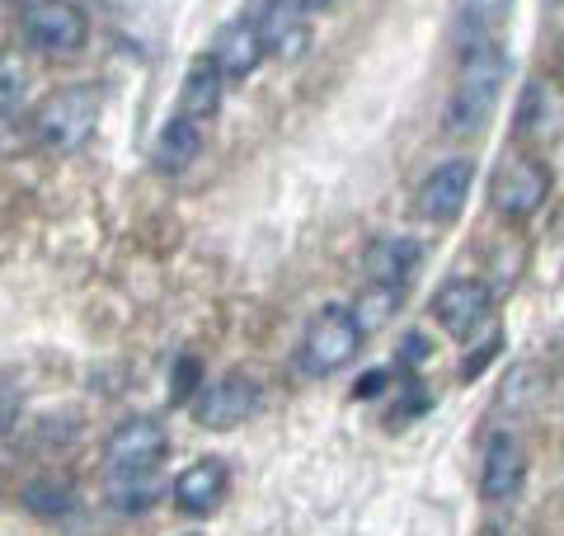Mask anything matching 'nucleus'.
<instances>
[{"instance_id":"nucleus-1","label":"nucleus","mask_w":564,"mask_h":536,"mask_svg":"<svg viewBox=\"0 0 564 536\" xmlns=\"http://www.w3.org/2000/svg\"><path fill=\"white\" fill-rule=\"evenodd\" d=\"M503 81H508V52L494 39L466 43L462 66H456L452 99H447V132H456V137L480 132L494 118V109H499Z\"/></svg>"},{"instance_id":"nucleus-2","label":"nucleus","mask_w":564,"mask_h":536,"mask_svg":"<svg viewBox=\"0 0 564 536\" xmlns=\"http://www.w3.org/2000/svg\"><path fill=\"white\" fill-rule=\"evenodd\" d=\"M95 122H99V95L90 85H66L39 104V114H33V137H39L43 151L70 156L90 141Z\"/></svg>"},{"instance_id":"nucleus-3","label":"nucleus","mask_w":564,"mask_h":536,"mask_svg":"<svg viewBox=\"0 0 564 536\" xmlns=\"http://www.w3.org/2000/svg\"><path fill=\"white\" fill-rule=\"evenodd\" d=\"M362 339L367 334L358 330V320H352L348 307L315 311L302 334V372L306 377H334V372H344L352 357H358Z\"/></svg>"},{"instance_id":"nucleus-4","label":"nucleus","mask_w":564,"mask_h":536,"mask_svg":"<svg viewBox=\"0 0 564 536\" xmlns=\"http://www.w3.org/2000/svg\"><path fill=\"white\" fill-rule=\"evenodd\" d=\"M551 189H555V174H551V165H545L541 156H513V160H503L499 165V174H494L489 203H494V212H499L503 222H527V217H536V212L545 207Z\"/></svg>"},{"instance_id":"nucleus-5","label":"nucleus","mask_w":564,"mask_h":536,"mask_svg":"<svg viewBox=\"0 0 564 536\" xmlns=\"http://www.w3.org/2000/svg\"><path fill=\"white\" fill-rule=\"evenodd\" d=\"M20 29L43 57H76L85 39H90V24H85V14L70 0H29L20 14Z\"/></svg>"},{"instance_id":"nucleus-6","label":"nucleus","mask_w":564,"mask_h":536,"mask_svg":"<svg viewBox=\"0 0 564 536\" xmlns=\"http://www.w3.org/2000/svg\"><path fill=\"white\" fill-rule=\"evenodd\" d=\"M470 184H475V165L466 156H452V160H443V165H433L419 179V193H414L419 217L433 222V226H452L456 217H462L466 199H470Z\"/></svg>"},{"instance_id":"nucleus-7","label":"nucleus","mask_w":564,"mask_h":536,"mask_svg":"<svg viewBox=\"0 0 564 536\" xmlns=\"http://www.w3.org/2000/svg\"><path fill=\"white\" fill-rule=\"evenodd\" d=\"M170 452V433L161 419L132 415L104 438V467L109 471H155Z\"/></svg>"},{"instance_id":"nucleus-8","label":"nucleus","mask_w":564,"mask_h":536,"mask_svg":"<svg viewBox=\"0 0 564 536\" xmlns=\"http://www.w3.org/2000/svg\"><path fill=\"white\" fill-rule=\"evenodd\" d=\"M263 405V390L254 377H240V372H231V377H217L207 382L198 390V400H193V419H198V428H236L245 419H254Z\"/></svg>"},{"instance_id":"nucleus-9","label":"nucleus","mask_w":564,"mask_h":536,"mask_svg":"<svg viewBox=\"0 0 564 536\" xmlns=\"http://www.w3.org/2000/svg\"><path fill=\"white\" fill-rule=\"evenodd\" d=\"M518 137L532 141V147H551V141L564 137V81L555 76L527 81L518 99Z\"/></svg>"},{"instance_id":"nucleus-10","label":"nucleus","mask_w":564,"mask_h":536,"mask_svg":"<svg viewBox=\"0 0 564 536\" xmlns=\"http://www.w3.org/2000/svg\"><path fill=\"white\" fill-rule=\"evenodd\" d=\"M527 485V447L513 433H489L485 438V457H480V494L489 504H508L518 499Z\"/></svg>"},{"instance_id":"nucleus-11","label":"nucleus","mask_w":564,"mask_h":536,"mask_svg":"<svg viewBox=\"0 0 564 536\" xmlns=\"http://www.w3.org/2000/svg\"><path fill=\"white\" fill-rule=\"evenodd\" d=\"M489 315V288L480 278H447L433 297V320L452 339H470Z\"/></svg>"},{"instance_id":"nucleus-12","label":"nucleus","mask_w":564,"mask_h":536,"mask_svg":"<svg viewBox=\"0 0 564 536\" xmlns=\"http://www.w3.org/2000/svg\"><path fill=\"white\" fill-rule=\"evenodd\" d=\"M254 24H259L263 52L278 62H302L311 52V20L296 0H269Z\"/></svg>"},{"instance_id":"nucleus-13","label":"nucleus","mask_w":564,"mask_h":536,"mask_svg":"<svg viewBox=\"0 0 564 536\" xmlns=\"http://www.w3.org/2000/svg\"><path fill=\"white\" fill-rule=\"evenodd\" d=\"M226 485H231V475H226L221 461H193V467H184L180 475H174V508L188 513V517H207V513H217L221 508V499H226Z\"/></svg>"},{"instance_id":"nucleus-14","label":"nucleus","mask_w":564,"mask_h":536,"mask_svg":"<svg viewBox=\"0 0 564 536\" xmlns=\"http://www.w3.org/2000/svg\"><path fill=\"white\" fill-rule=\"evenodd\" d=\"M221 95H226V76H221V66L212 52H203V57H193L188 66V76H184V95H180V118L188 122H212L221 109Z\"/></svg>"},{"instance_id":"nucleus-15","label":"nucleus","mask_w":564,"mask_h":536,"mask_svg":"<svg viewBox=\"0 0 564 536\" xmlns=\"http://www.w3.org/2000/svg\"><path fill=\"white\" fill-rule=\"evenodd\" d=\"M212 57H217V66H221V76H226V81L254 76L259 62L269 57V52H263V39H259V24H254V20L226 24V29L217 33V47H212Z\"/></svg>"},{"instance_id":"nucleus-16","label":"nucleus","mask_w":564,"mask_h":536,"mask_svg":"<svg viewBox=\"0 0 564 536\" xmlns=\"http://www.w3.org/2000/svg\"><path fill=\"white\" fill-rule=\"evenodd\" d=\"M362 264H367V278L372 282H395L400 288V282L423 264V245L414 236H381V240L367 245Z\"/></svg>"},{"instance_id":"nucleus-17","label":"nucleus","mask_w":564,"mask_h":536,"mask_svg":"<svg viewBox=\"0 0 564 536\" xmlns=\"http://www.w3.org/2000/svg\"><path fill=\"white\" fill-rule=\"evenodd\" d=\"M155 170L161 174H184L193 160L203 156V128L198 122H188V118H170L161 137H155Z\"/></svg>"},{"instance_id":"nucleus-18","label":"nucleus","mask_w":564,"mask_h":536,"mask_svg":"<svg viewBox=\"0 0 564 536\" xmlns=\"http://www.w3.org/2000/svg\"><path fill=\"white\" fill-rule=\"evenodd\" d=\"M348 311L358 320L362 334H377L381 325H391V315L400 311V288L395 282H372V288L358 297V307H348Z\"/></svg>"},{"instance_id":"nucleus-19","label":"nucleus","mask_w":564,"mask_h":536,"mask_svg":"<svg viewBox=\"0 0 564 536\" xmlns=\"http://www.w3.org/2000/svg\"><path fill=\"white\" fill-rule=\"evenodd\" d=\"M109 504L122 513H141L155 504V480L151 471H109Z\"/></svg>"},{"instance_id":"nucleus-20","label":"nucleus","mask_w":564,"mask_h":536,"mask_svg":"<svg viewBox=\"0 0 564 536\" xmlns=\"http://www.w3.org/2000/svg\"><path fill=\"white\" fill-rule=\"evenodd\" d=\"M456 10H462V20H466L475 33H489L494 24L508 20L513 0H456Z\"/></svg>"},{"instance_id":"nucleus-21","label":"nucleus","mask_w":564,"mask_h":536,"mask_svg":"<svg viewBox=\"0 0 564 536\" xmlns=\"http://www.w3.org/2000/svg\"><path fill=\"white\" fill-rule=\"evenodd\" d=\"M20 99H24V66L14 52L0 47V118H6Z\"/></svg>"},{"instance_id":"nucleus-22","label":"nucleus","mask_w":564,"mask_h":536,"mask_svg":"<svg viewBox=\"0 0 564 536\" xmlns=\"http://www.w3.org/2000/svg\"><path fill=\"white\" fill-rule=\"evenodd\" d=\"M24 419V390L14 382V372H0V438H10Z\"/></svg>"},{"instance_id":"nucleus-23","label":"nucleus","mask_w":564,"mask_h":536,"mask_svg":"<svg viewBox=\"0 0 564 536\" xmlns=\"http://www.w3.org/2000/svg\"><path fill=\"white\" fill-rule=\"evenodd\" d=\"M24 504L33 508V513H66L70 508V494H66V485H29L24 490Z\"/></svg>"},{"instance_id":"nucleus-24","label":"nucleus","mask_w":564,"mask_h":536,"mask_svg":"<svg viewBox=\"0 0 564 536\" xmlns=\"http://www.w3.org/2000/svg\"><path fill=\"white\" fill-rule=\"evenodd\" d=\"M193 377H198V363H193V357H184V363H180V386H174V400H184V396H188V390H193V386H198V382H193Z\"/></svg>"},{"instance_id":"nucleus-25","label":"nucleus","mask_w":564,"mask_h":536,"mask_svg":"<svg viewBox=\"0 0 564 536\" xmlns=\"http://www.w3.org/2000/svg\"><path fill=\"white\" fill-rule=\"evenodd\" d=\"M400 353H404V363H419V357L429 353V344H423V334H404V349Z\"/></svg>"},{"instance_id":"nucleus-26","label":"nucleus","mask_w":564,"mask_h":536,"mask_svg":"<svg viewBox=\"0 0 564 536\" xmlns=\"http://www.w3.org/2000/svg\"><path fill=\"white\" fill-rule=\"evenodd\" d=\"M386 386V372H367L362 386H358V396H377V390Z\"/></svg>"},{"instance_id":"nucleus-27","label":"nucleus","mask_w":564,"mask_h":536,"mask_svg":"<svg viewBox=\"0 0 564 536\" xmlns=\"http://www.w3.org/2000/svg\"><path fill=\"white\" fill-rule=\"evenodd\" d=\"M296 6H302L306 14H315V10H329V6H334V0H296Z\"/></svg>"}]
</instances>
